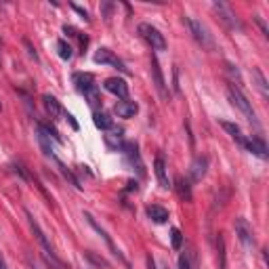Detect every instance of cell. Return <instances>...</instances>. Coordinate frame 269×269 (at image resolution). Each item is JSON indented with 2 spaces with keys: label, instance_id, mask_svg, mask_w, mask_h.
Here are the masks:
<instances>
[{
  "label": "cell",
  "instance_id": "1",
  "mask_svg": "<svg viewBox=\"0 0 269 269\" xmlns=\"http://www.w3.org/2000/svg\"><path fill=\"white\" fill-rule=\"evenodd\" d=\"M227 97H230V101H231V105H235L238 110L244 114V118L250 122L254 129H261V124H259V118H257V114H254V110H252V103L246 99V95L242 93V89L240 86H233V84H230L227 86Z\"/></svg>",
  "mask_w": 269,
  "mask_h": 269
},
{
  "label": "cell",
  "instance_id": "2",
  "mask_svg": "<svg viewBox=\"0 0 269 269\" xmlns=\"http://www.w3.org/2000/svg\"><path fill=\"white\" fill-rule=\"evenodd\" d=\"M183 21L185 25L190 28V32L193 34V38L198 40V42L202 44V49H206V51H214V38H212V34L208 32V28L202 21H198L196 17H183Z\"/></svg>",
  "mask_w": 269,
  "mask_h": 269
},
{
  "label": "cell",
  "instance_id": "3",
  "mask_svg": "<svg viewBox=\"0 0 269 269\" xmlns=\"http://www.w3.org/2000/svg\"><path fill=\"white\" fill-rule=\"evenodd\" d=\"M139 34H141V38H143L145 42L152 46V51H166L164 36L160 34L158 28H154L152 23H141L139 25Z\"/></svg>",
  "mask_w": 269,
  "mask_h": 269
},
{
  "label": "cell",
  "instance_id": "4",
  "mask_svg": "<svg viewBox=\"0 0 269 269\" xmlns=\"http://www.w3.org/2000/svg\"><path fill=\"white\" fill-rule=\"evenodd\" d=\"M212 9H214V13L219 15L221 21H223L230 30H244V28H242V23H240V19H238V15H235V13L231 11L230 4H225V2H214Z\"/></svg>",
  "mask_w": 269,
  "mask_h": 269
},
{
  "label": "cell",
  "instance_id": "5",
  "mask_svg": "<svg viewBox=\"0 0 269 269\" xmlns=\"http://www.w3.org/2000/svg\"><path fill=\"white\" fill-rule=\"evenodd\" d=\"M235 235L238 240L244 244L246 250H252L254 248V233H252V227L248 225V221L244 217H238L235 219Z\"/></svg>",
  "mask_w": 269,
  "mask_h": 269
},
{
  "label": "cell",
  "instance_id": "6",
  "mask_svg": "<svg viewBox=\"0 0 269 269\" xmlns=\"http://www.w3.org/2000/svg\"><path fill=\"white\" fill-rule=\"evenodd\" d=\"M120 150H122L126 162L133 166V171H137L141 177H145V166H143V162H141V154H139L137 143H124Z\"/></svg>",
  "mask_w": 269,
  "mask_h": 269
},
{
  "label": "cell",
  "instance_id": "7",
  "mask_svg": "<svg viewBox=\"0 0 269 269\" xmlns=\"http://www.w3.org/2000/svg\"><path fill=\"white\" fill-rule=\"evenodd\" d=\"M93 59H95V63H101V65H112L116 67V70H120L122 74H129V67H126L120 59L114 55V53L110 49H99L95 55H93Z\"/></svg>",
  "mask_w": 269,
  "mask_h": 269
},
{
  "label": "cell",
  "instance_id": "8",
  "mask_svg": "<svg viewBox=\"0 0 269 269\" xmlns=\"http://www.w3.org/2000/svg\"><path fill=\"white\" fill-rule=\"evenodd\" d=\"M152 80H154V86H156L158 95L162 99H168V89H166V80L162 76V70H160V63L156 57H152Z\"/></svg>",
  "mask_w": 269,
  "mask_h": 269
},
{
  "label": "cell",
  "instance_id": "9",
  "mask_svg": "<svg viewBox=\"0 0 269 269\" xmlns=\"http://www.w3.org/2000/svg\"><path fill=\"white\" fill-rule=\"evenodd\" d=\"M84 219H86V221H89V225H91V227H93V230H95V231H97V233L101 235V238H103V240L107 242V246H110V250H112V254H114V257H118L120 261H122V263H126V259L122 257V252H120V250H118V248H116V246H114V242H112V238H110V235H107V231L103 230V227H101V225L97 223V221H95V219H93V217H91V214H89V212H84Z\"/></svg>",
  "mask_w": 269,
  "mask_h": 269
},
{
  "label": "cell",
  "instance_id": "10",
  "mask_svg": "<svg viewBox=\"0 0 269 269\" xmlns=\"http://www.w3.org/2000/svg\"><path fill=\"white\" fill-rule=\"evenodd\" d=\"M103 86H105V91H110L112 95L120 97L122 101L129 99V84H126L122 78H107Z\"/></svg>",
  "mask_w": 269,
  "mask_h": 269
},
{
  "label": "cell",
  "instance_id": "11",
  "mask_svg": "<svg viewBox=\"0 0 269 269\" xmlns=\"http://www.w3.org/2000/svg\"><path fill=\"white\" fill-rule=\"evenodd\" d=\"M244 150H248L250 154H254V156H257V158H261V160H267V145H265V141L261 139V137L246 139V143H244Z\"/></svg>",
  "mask_w": 269,
  "mask_h": 269
},
{
  "label": "cell",
  "instance_id": "12",
  "mask_svg": "<svg viewBox=\"0 0 269 269\" xmlns=\"http://www.w3.org/2000/svg\"><path fill=\"white\" fill-rule=\"evenodd\" d=\"M28 221H30V227H32V231H34V235H36V240L40 242V244H42V248H44V254H55L53 252V246H51V242L46 240V235H44V231L40 230V225H38V221L32 217V214L28 212Z\"/></svg>",
  "mask_w": 269,
  "mask_h": 269
},
{
  "label": "cell",
  "instance_id": "13",
  "mask_svg": "<svg viewBox=\"0 0 269 269\" xmlns=\"http://www.w3.org/2000/svg\"><path fill=\"white\" fill-rule=\"evenodd\" d=\"M72 80H74L76 89H78L80 93H82V95H84L86 91H91L93 86H97V84H95V78H93L91 74H84V72H76V74L72 76Z\"/></svg>",
  "mask_w": 269,
  "mask_h": 269
},
{
  "label": "cell",
  "instance_id": "14",
  "mask_svg": "<svg viewBox=\"0 0 269 269\" xmlns=\"http://www.w3.org/2000/svg\"><path fill=\"white\" fill-rule=\"evenodd\" d=\"M206 166H208V160H206L204 156H198V158L192 162V168H190V179L193 181V183H198V181L204 179V174H206Z\"/></svg>",
  "mask_w": 269,
  "mask_h": 269
},
{
  "label": "cell",
  "instance_id": "15",
  "mask_svg": "<svg viewBox=\"0 0 269 269\" xmlns=\"http://www.w3.org/2000/svg\"><path fill=\"white\" fill-rule=\"evenodd\" d=\"M154 171H156V177H158V183L162 190H168L171 187V183H168V177H166V162L162 156L156 158V162H154Z\"/></svg>",
  "mask_w": 269,
  "mask_h": 269
},
{
  "label": "cell",
  "instance_id": "16",
  "mask_svg": "<svg viewBox=\"0 0 269 269\" xmlns=\"http://www.w3.org/2000/svg\"><path fill=\"white\" fill-rule=\"evenodd\" d=\"M221 126H223V129L231 134L235 143H238L240 147H244V143H246V137H244V134H242V129H240L238 124H235V122H230V120H221Z\"/></svg>",
  "mask_w": 269,
  "mask_h": 269
},
{
  "label": "cell",
  "instance_id": "17",
  "mask_svg": "<svg viewBox=\"0 0 269 269\" xmlns=\"http://www.w3.org/2000/svg\"><path fill=\"white\" fill-rule=\"evenodd\" d=\"M42 101H44V110H46V114H49L51 118H59V116H63V107H61V103H59V101H57L55 97L44 95Z\"/></svg>",
  "mask_w": 269,
  "mask_h": 269
},
{
  "label": "cell",
  "instance_id": "18",
  "mask_svg": "<svg viewBox=\"0 0 269 269\" xmlns=\"http://www.w3.org/2000/svg\"><path fill=\"white\" fill-rule=\"evenodd\" d=\"M137 110H139V105L134 103V101H129V99L116 103V114L120 118H133L134 114H137Z\"/></svg>",
  "mask_w": 269,
  "mask_h": 269
},
{
  "label": "cell",
  "instance_id": "19",
  "mask_svg": "<svg viewBox=\"0 0 269 269\" xmlns=\"http://www.w3.org/2000/svg\"><path fill=\"white\" fill-rule=\"evenodd\" d=\"M147 217H150L154 223H166V221H168V211L164 206H160V204H152V206H147Z\"/></svg>",
  "mask_w": 269,
  "mask_h": 269
},
{
  "label": "cell",
  "instance_id": "20",
  "mask_svg": "<svg viewBox=\"0 0 269 269\" xmlns=\"http://www.w3.org/2000/svg\"><path fill=\"white\" fill-rule=\"evenodd\" d=\"M174 187H177V192H179V196L181 200H185V202H192V185H190V179H183V177H177V181H174Z\"/></svg>",
  "mask_w": 269,
  "mask_h": 269
},
{
  "label": "cell",
  "instance_id": "21",
  "mask_svg": "<svg viewBox=\"0 0 269 269\" xmlns=\"http://www.w3.org/2000/svg\"><path fill=\"white\" fill-rule=\"evenodd\" d=\"M252 78H254V86H257V89L261 91L263 99H269V89H267V80L263 76V72L254 67V70H252Z\"/></svg>",
  "mask_w": 269,
  "mask_h": 269
},
{
  "label": "cell",
  "instance_id": "22",
  "mask_svg": "<svg viewBox=\"0 0 269 269\" xmlns=\"http://www.w3.org/2000/svg\"><path fill=\"white\" fill-rule=\"evenodd\" d=\"M93 122H95V126H97V129H101V131H110L112 126H114V120L107 116V114H103V112H95V114H93Z\"/></svg>",
  "mask_w": 269,
  "mask_h": 269
},
{
  "label": "cell",
  "instance_id": "23",
  "mask_svg": "<svg viewBox=\"0 0 269 269\" xmlns=\"http://www.w3.org/2000/svg\"><path fill=\"white\" fill-rule=\"evenodd\" d=\"M84 97L89 99V105H91L95 112L101 107V95H99V89H97V86H93L91 91H86V93H84Z\"/></svg>",
  "mask_w": 269,
  "mask_h": 269
},
{
  "label": "cell",
  "instance_id": "24",
  "mask_svg": "<svg viewBox=\"0 0 269 269\" xmlns=\"http://www.w3.org/2000/svg\"><path fill=\"white\" fill-rule=\"evenodd\" d=\"M57 51H59V57L63 59V61H70L72 59V46L65 42V40H59L57 42Z\"/></svg>",
  "mask_w": 269,
  "mask_h": 269
},
{
  "label": "cell",
  "instance_id": "25",
  "mask_svg": "<svg viewBox=\"0 0 269 269\" xmlns=\"http://www.w3.org/2000/svg\"><path fill=\"white\" fill-rule=\"evenodd\" d=\"M171 242H173L174 250H179L181 244H183V233H181L179 227H173V230H171Z\"/></svg>",
  "mask_w": 269,
  "mask_h": 269
},
{
  "label": "cell",
  "instance_id": "26",
  "mask_svg": "<svg viewBox=\"0 0 269 269\" xmlns=\"http://www.w3.org/2000/svg\"><path fill=\"white\" fill-rule=\"evenodd\" d=\"M227 74H230V76L235 80V82L238 84H242V78H240V72H238V67L235 65H231V63H227Z\"/></svg>",
  "mask_w": 269,
  "mask_h": 269
},
{
  "label": "cell",
  "instance_id": "27",
  "mask_svg": "<svg viewBox=\"0 0 269 269\" xmlns=\"http://www.w3.org/2000/svg\"><path fill=\"white\" fill-rule=\"evenodd\" d=\"M179 269H192V263H190V257H187V254H181L179 257Z\"/></svg>",
  "mask_w": 269,
  "mask_h": 269
},
{
  "label": "cell",
  "instance_id": "28",
  "mask_svg": "<svg viewBox=\"0 0 269 269\" xmlns=\"http://www.w3.org/2000/svg\"><path fill=\"white\" fill-rule=\"evenodd\" d=\"M63 116L67 118V122H70V124H72V129H74V131H78V122H76V120H74V118L70 116V114H63Z\"/></svg>",
  "mask_w": 269,
  "mask_h": 269
},
{
  "label": "cell",
  "instance_id": "29",
  "mask_svg": "<svg viewBox=\"0 0 269 269\" xmlns=\"http://www.w3.org/2000/svg\"><path fill=\"white\" fill-rule=\"evenodd\" d=\"M25 46H28V53H30V57H34V59H38V55H36V51L32 49V44L28 42V40H25Z\"/></svg>",
  "mask_w": 269,
  "mask_h": 269
},
{
  "label": "cell",
  "instance_id": "30",
  "mask_svg": "<svg viewBox=\"0 0 269 269\" xmlns=\"http://www.w3.org/2000/svg\"><path fill=\"white\" fill-rule=\"evenodd\" d=\"M145 261H147V269H158V267H156V261H154L152 257H147Z\"/></svg>",
  "mask_w": 269,
  "mask_h": 269
},
{
  "label": "cell",
  "instance_id": "31",
  "mask_svg": "<svg viewBox=\"0 0 269 269\" xmlns=\"http://www.w3.org/2000/svg\"><path fill=\"white\" fill-rule=\"evenodd\" d=\"M0 269H6V263H4V259H2V254H0Z\"/></svg>",
  "mask_w": 269,
  "mask_h": 269
},
{
  "label": "cell",
  "instance_id": "32",
  "mask_svg": "<svg viewBox=\"0 0 269 269\" xmlns=\"http://www.w3.org/2000/svg\"><path fill=\"white\" fill-rule=\"evenodd\" d=\"M0 107H2V105H0Z\"/></svg>",
  "mask_w": 269,
  "mask_h": 269
},
{
  "label": "cell",
  "instance_id": "33",
  "mask_svg": "<svg viewBox=\"0 0 269 269\" xmlns=\"http://www.w3.org/2000/svg\"><path fill=\"white\" fill-rule=\"evenodd\" d=\"M166 269H168V267H166Z\"/></svg>",
  "mask_w": 269,
  "mask_h": 269
}]
</instances>
